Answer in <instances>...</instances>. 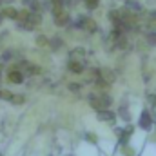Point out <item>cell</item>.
Instances as JSON below:
<instances>
[{"label":"cell","instance_id":"4","mask_svg":"<svg viewBox=\"0 0 156 156\" xmlns=\"http://www.w3.org/2000/svg\"><path fill=\"white\" fill-rule=\"evenodd\" d=\"M140 127L142 129H151V118H149V113L144 111L142 116H140Z\"/></svg>","mask_w":156,"mask_h":156},{"label":"cell","instance_id":"9","mask_svg":"<svg viewBox=\"0 0 156 156\" xmlns=\"http://www.w3.org/2000/svg\"><path fill=\"white\" fill-rule=\"evenodd\" d=\"M127 9H133V11H140V4L138 2H127Z\"/></svg>","mask_w":156,"mask_h":156},{"label":"cell","instance_id":"3","mask_svg":"<svg viewBox=\"0 0 156 156\" xmlns=\"http://www.w3.org/2000/svg\"><path fill=\"white\" fill-rule=\"evenodd\" d=\"M96 116H98V120L107 122V123H113V122H115V113H111V111H107V109H100Z\"/></svg>","mask_w":156,"mask_h":156},{"label":"cell","instance_id":"1","mask_svg":"<svg viewBox=\"0 0 156 156\" xmlns=\"http://www.w3.org/2000/svg\"><path fill=\"white\" fill-rule=\"evenodd\" d=\"M87 102H89V105H91V107H94L96 111L105 109V107H109V105H111V98H109L105 93L89 94V96H87Z\"/></svg>","mask_w":156,"mask_h":156},{"label":"cell","instance_id":"7","mask_svg":"<svg viewBox=\"0 0 156 156\" xmlns=\"http://www.w3.org/2000/svg\"><path fill=\"white\" fill-rule=\"evenodd\" d=\"M109 20H111L113 24H116V26H120V24H122V16L118 15L116 11H109Z\"/></svg>","mask_w":156,"mask_h":156},{"label":"cell","instance_id":"8","mask_svg":"<svg viewBox=\"0 0 156 156\" xmlns=\"http://www.w3.org/2000/svg\"><path fill=\"white\" fill-rule=\"evenodd\" d=\"M69 71H73V73H82V71H83V66H82L80 62H71V64H69Z\"/></svg>","mask_w":156,"mask_h":156},{"label":"cell","instance_id":"5","mask_svg":"<svg viewBox=\"0 0 156 156\" xmlns=\"http://www.w3.org/2000/svg\"><path fill=\"white\" fill-rule=\"evenodd\" d=\"M98 75H100V76H104V78H105V82H109V83H111V82H115V73H113V71H109V69H100V71H98Z\"/></svg>","mask_w":156,"mask_h":156},{"label":"cell","instance_id":"2","mask_svg":"<svg viewBox=\"0 0 156 156\" xmlns=\"http://www.w3.org/2000/svg\"><path fill=\"white\" fill-rule=\"evenodd\" d=\"M67 20H69L67 13H66L62 7H55V24H56V26H66Z\"/></svg>","mask_w":156,"mask_h":156},{"label":"cell","instance_id":"10","mask_svg":"<svg viewBox=\"0 0 156 156\" xmlns=\"http://www.w3.org/2000/svg\"><path fill=\"white\" fill-rule=\"evenodd\" d=\"M123 154H125V156H134V153H133V147L125 145V147H123Z\"/></svg>","mask_w":156,"mask_h":156},{"label":"cell","instance_id":"6","mask_svg":"<svg viewBox=\"0 0 156 156\" xmlns=\"http://www.w3.org/2000/svg\"><path fill=\"white\" fill-rule=\"evenodd\" d=\"M9 80L13 82V83H22V73H18V71H11L9 73Z\"/></svg>","mask_w":156,"mask_h":156},{"label":"cell","instance_id":"12","mask_svg":"<svg viewBox=\"0 0 156 156\" xmlns=\"http://www.w3.org/2000/svg\"><path fill=\"white\" fill-rule=\"evenodd\" d=\"M147 38H149V42H151V44H154V45H156V33H153V35H149Z\"/></svg>","mask_w":156,"mask_h":156},{"label":"cell","instance_id":"11","mask_svg":"<svg viewBox=\"0 0 156 156\" xmlns=\"http://www.w3.org/2000/svg\"><path fill=\"white\" fill-rule=\"evenodd\" d=\"M5 15L11 16V18H15V16H16V11H15V9H5Z\"/></svg>","mask_w":156,"mask_h":156},{"label":"cell","instance_id":"13","mask_svg":"<svg viewBox=\"0 0 156 156\" xmlns=\"http://www.w3.org/2000/svg\"><path fill=\"white\" fill-rule=\"evenodd\" d=\"M87 140H89V142H93V144L96 142V138H94V134H87Z\"/></svg>","mask_w":156,"mask_h":156}]
</instances>
